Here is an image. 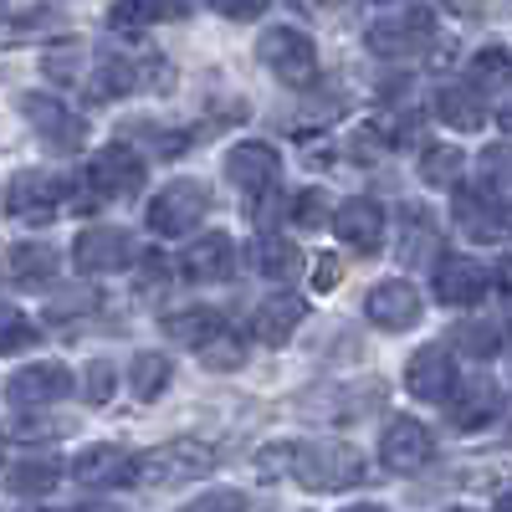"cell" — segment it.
<instances>
[{"mask_svg": "<svg viewBox=\"0 0 512 512\" xmlns=\"http://www.w3.org/2000/svg\"><path fill=\"white\" fill-rule=\"evenodd\" d=\"M292 477L303 482L308 492H344L354 482H364V456L344 441H308L292 446Z\"/></svg>", "mask_w": 512, "mask_h": 512, "instance_id": "cell-1", "label": "cell"}, {"mask_svg": "<svg viewBox=\"0 0 512 512\" xmlns=\"http://www.w3.org/2000/svg\"><path fill=\"white\" fill-rule=\"evenodd\" d=\"M205 210H210V190H205L200 180H169V185L149 200L144 221H149L154 236H190V231L200 226Z\"/></svg>", "mask_w": 512, "mask_h": 512, "instance_id": "cell-2", "label": "cell"}, {"mask_svg": "<svg viewBox=\"0 0 512 512\" xmlns=\"http://www.w3.org/2000/svg\"><path fill=\"white\" fill-rule=\"evenodd\" d=\"M21 113L31 118V128L41 134V144H47L52 154H77L82 144H88V123H82L62 98L52 93H26L21 98Z\"/></svg>", "mask_w": 512, "mask_h": 512, "instance_id": "cell-3", "label": "cell"}, {"mask_svg": "<svg viewBox=\"0 0 512 512\" xmlns=\"http://www.w3.org/2000/svg\"><path fill=\"white\" fill-rule=\"evenodd\" d=\"M436 11H420V6H410V11H395V16H384V21H374L369 26V52H379V57H415V52H425L436 41Z\"/></svg>", "mask_w": 512, "mask_h": 512, "instance_id": "cell-4", "label": "cell"}, {"mask_svg": "<svg viewBox=\"0 0 512 512\" xmlns=\"http://www.w3.org/2000/svg\"><path fill=\"white\" fill-rule=\"evenodd\" d=\"M256 52H262V62H267L282 82H292V88L313 82V72H318V47H313V41L297 31V26H272V31H262Z\"/></svg>", "mask_w": 512, "mask_h": 512, "instance_id": "cell-5", "label": "cell"}, {"mask_svg": "<svg viewBox=\"0 0 512 512\" xmlns=\"http://www.w3.org/2000/svg\"><path fill=\"white\" fill-rule=\"evenodd\" d=\"M134 256H139V246H134V236H128L123 226H88L72 241V267L93 272V277L128 272V267H134Z\"/></svg>", "mask_w": 512, "mask_h": 512, "instance_id": "cell-6", "label": "cell"}, {"mask_svg": "<svg viewBox=\"0 0 512 512\" xmlns=\"http://www.w3.org/2000/svg\"><path fill=\"white\" fill-rule=\"evenodd\" d=\"M456 200H451V216L461 226V236L472 241H502L507 236V200L487 185H451Z\"/></svg>", "mask_w": 512, "mask_h": 512, "instance_id": "cell-7", "label": "cell"}, {"mask_svg": "<svg viewBox=\"0 0 512 512\" xmlns=\"http://www.w3.org/2000/svg\"><path fill=\"white\" fill-rule=\"evenodd\" d=\"M210 466H216V451H210V446H200V441H169V446H159L154 456L134 461V482L175 487V482H185V477L210 472Z\"/></svg>", "mask_w": 512, "mask_h": 512, "instance_id": "cell-8", "label": "cell"}, {"mask_svg": "<svg viewBox=\"0 0 512 512\" xmlns=\"http://www.w3.org/2000/svg\"><path fill=\"white\" fill-rule=\"evenodd\" d=\"M62 195H67V185L57 175H47V169H21L6 190V210L26 226H47V221H57Z\"/></svg>", "mask_w": 512, "mask_h": 512, "instance_id": "cell-9", "label": "cell"}, {"mask_svg": "<svg viewBox=\"0 0 512 512\" xmlns=\"http://www.w3.org/2000/svg\"><path fill=\"white\" fill-rule=\"evenodd\" d=\"M431 287L446 308H472L487 297V272L482 262H472V256H456V251H436L431 262Z\"/></svg>", "mask_w": 512, "mask_h": 512, "instance_id": "cell-10", "label": "cell"}, {"mask_svg": "<svg viewBox=\"0 0 512 512\" xmlns=\"http://www.w3.org/2000/svg\"><path fill=\"white\" fill-rule=\"evenodd\" d=\"M364 313H369V323H374V328H384V333H405V328H415V323H420L425 303H420V292H415L405 277H384V282H374V287H369Z\"/></svg>", "mask_w": 512, "mask_h": 512, "instance_id": "cell-11", "label": "cell"}, {"mask_svg": "<svg viewBox=\"0 0 512 512\" xmlns=\"http://www.w3.org/2000/svg\"><path fill=\"white\" fill-rule=\"evenodd\" d=\"M436 456V436L425 431V425L415 415H400L384 425V436H379V461L390 466V472H420L425 461Z\"/></svg>", "mask_w": 512, "mask_h": 512, "instance_id": "cell-12", "label": "cell"}, {"mask_svg": "<svg viewBox=\"0 0 512 512\" xmlns=\"http://www.w3.org/2000/svg\"><path fill=\"white\" fill-rule=\"evenodd\" d=\"M451 384H456V359H451V349L425 344V349L410 354V364H405V390H410L415 400L441 405V400L451 395Z\"/></svg>", "mask_w": 512, "mask_h": 512, "instance_id": "cell-13", "label": "cell"}, {"mask_svg": "<svg viewBox=\"0 0 512 512\" xmlns=\"http://www.w3.org/2000/svg\"><path fill=\"white\" fill-rule=\"evenodd\" d=\"M328 226L338 231V241H344L349 251H359V256H374L384 246V210L374 200H364V195L338 205L333 216H328Z\"/></svg>", "mask_w": 512, "mask_h": 512, "instance_id": "cell-14", "label": "cell"}, {"mask_svg": "<svg viewBox=\"0 0 512 512\" xmlns=\"http://www.w3.org/2000/svg\"><path fill=\"white\" fill-rule=\"evenodd\" d=\"M277 169H282V154L262 139H246L226 154V180L241 190V195H262L277 185Z\"/></svg>", "mask_w": 512, "mask_h": 512, "instance_id": "cell-15", "label": "cell"}, {"mask_svg": "<svg viewBox=\"0 0 512 512\" xmlns=\"http://www.w3.org/2000/svg\"><path fill=\"white\" fill-rule=\"evenodd\" d=\"M88 185H93L98 195H113V200L134 195V190L144 185V159L128 149V144H108V149H98L93 164H88Z\"/></svg>", "mask_w": 512, "mask_h": 512, "instance_id": "cell-16", "label": "cell"}, {"mask_svg": "<svg viewBox=\"0 0 512 512\" xmlns=\"http://www.w3.org/2000/svg\"><path fill=\"white\" fill-rule=\"evenodd\" d=\"M446 410H451V425L456 431H482V425H492L497 415H502V390L492 379H456L451 384V395L441 400Z\"/></svg>", "mask_w": 512, "mask_h": 512, "instance_id": "cell-17", "label": "cell"}, {"mask_svg": "<svg viewBox=\"0 0 512 512\" xmlns=\"http://www.w3.org/2000/svg\"><path fill=\"white\" fill-rule=\"evenodd\" d=\"M11 405H21V410H36V405H57V400H67L72 395V369H62V364H26L21 374H11Z\"/></svg>", "mask_w": 512, "mask_h": 512, "instance_id": "cell-18", "label": "cell"}, {"mask_svg": "<svg viewBox=\"0 0 512 512\" xmlns=\"http://www.w3.org/2000/svg\"><path fill=\"white\" fill-rule=\"evenodd\" d=\"M72 482L82 487H123L134 482V456L123 446H88L72 456Z\"/></svg>", "mask_w": 512, "mask_h": 512, "instance_id": "cell-19", "label": "cell"}, {"mask_svg": "<svg viewBox=\"0 0 512 512\" xmlns=\"http://www.w3.org/2000/svg\"><path fill=\"white\" fill-rule=\"evenodd\" d=\"M180 272H185L190 282H221V277H231V272H236V246H231V236H221V231L200 236L190 251H180Z\"/></svg>", "mask_w": 512, "mask_h": 512, "instance_id": "cell-20", "label": "cell"}, {"mask_svg": "<svg viewBox=\"0 0 512 512\" xmlns=\"http://www.w3.org/2000/svg\"><path fill=\"white\" fill-rule=\"evenodd\" d=\"M436 251H441L436 216L425 205H400V262L425 267V262H436Z\"/></svg>", "mask_w": 512, "mask_h": 512, "instance_id": "cell-21", "label": "cell"}, {"mask_svg": "<svg viewBox=\"0 0 512 512\" xmlns=\"http://www.w3.org/2000/svg\"><path fill=\"white\" fill-rule=\"evenodd\" d=\"M308 318V303L303 297H292V292H282V297H267L262 308H256V318H251V333L262 338V344H287V338L297 333V323Z\"/></svg>", "mask_w": 512, "mask_h": 512, "instance_id": "cell-22", "label": "cell"}, {"mask_svg": "<svg viewBox=\"0 0 512 512\" xmlns=\"http://www.w3.org/2000/svg\"><path fill=\"white\" fill-rule=\"evenodd\" d=\"M436 113H441L446 128L472 134V128L487 123V93H482V88H466V82H451V88L436 93Z\"/></svg>", "mask_w": 512, "mask_h": 512, "instance_id": "cell-23", "label": "cell"}, {"mask_svg": "<svg viewBox=\"0 0 512 512\" xmlns=\"http://www.w3.org/2000/svg\"><path fill=\"white\" fill-rule=\"evenodd\" d=\"M57 267H62V256L41 241H16L6 251V272L16 282H47V277H57Z\"/></svg>", "mask_w": 512, "mask_h": 512, "instance_id": "cell-24", "label": "cell"}, {"mask_svg": "<svg viewBox=\"0 0 512 512\" xmlns=\"http://www.w3.org/2000/svg\"><path fill=\"white\" fill-rule=\"evenodd\" d=\"M169 379H175V364H169L164 354H154V349L134 354V364H128V390H134V400H144V405L169 390Z\"/></svg>", "mask_w": 512, "mask_h": 512, "instance_id": "cell-25", "label": "cell"}, {"mask_svg": "<svg viewBox=\"0 0 512 512\" xmlns=\"http://www.w3.org/2000/svg\"><path fill=\"white\" fill-rule=\"evenodd\" d=\"M164 333H169V338H180V344H190V349H200V344H210V338H221V333H226V318H221L216 308L169 313V318H164Z\"/></svg>", "mask_w": 512, "mask_h": 512, "instance_id": "cell-26", "label": "cell"}, {"mask_svg": "<svg viewBox=\"0 0 512 512\" xmlns=\"http://www.w3.org/2000/svg\"><path fill=\"white\" fill-rule=\"evenodd\" d=\"M134 93V62L128 57H103L98 62V72L88 77V103H118V98H128Z\"/></svg>", "mask_w": 512, "mask_h": 512, "instance_id": "cell-27", "label": "cell"}, {"mask_svg": "<svg viewBox=\"0 0 512 512\" xmlns=\"http://www.w3.org/2000/svg\"><path fill=\"white\" fill-rule=\"evenodd\" d=\"M62 482V466L47 461V456H36V461H16L11 472H6V487L16 497H47L52 487Z\"/></svg>", "mask_w": 512, "mask_h": 512, "instance_id": "cell-28", "label": "cell"}, {"mask_svg": "<svg viewBox=\"0 0 512 512\" xmlns=\"http://www.w3.org/2000/svg\"><path fill=\"white\" fill-rule=\"evenodd\" d=\"M461 164H466V154L456 144H431L420 154V180L436 190H451V185H461Z\"/></svg>", "mask_w": 512, "mask_h": 512, "instance_id": "cell-29", "label": "cell"}, {"mask_svg": "<svg viewBox=\"0 0 512 512\" xmlns=\"http://www.w3.org/2000/svg\"><path fill=\"white\" fill-rule=\"evenodd\" d=\"M256 267H262L272 282H292V277H303V251H297L292 241H282V236H267L262 251H256Z\"/></svg>", "mask_w": 512, "mask_h": 512, "instance_id": "cell-30", "label": "cell"}, {"mask_svg": "<svg viewBox=\"0 0 512 512\" xmlns=\"http://www.w3.org/2000/svg\"><path fill=\"white\" fill-rule=\"evenodd\" d=\"M175 6H180V0H113L108 21L118 31H139V26H154L164 16H175Z\"/></svg>", "mask_w": 512, "mask_h": 512, "instance_id": "cell-31", "label": "cell"}, {"mask_svg": "<svg viewBox=\"0 0 512 512\" xmlns=\"http://www.w3.org/2000/svg\"><path fill=\"white\" fill-rule=\"evenodd\" d=\"M451 338H456V349L472 354V359H497L502 354V328L487 323V318H466Z\"/></svg>", "mask_w": 512, "mask_h": 512, "instance_id": "cell-32", "label": "cell"}, {"mask_svg": "<svg viewBox=\"0 0 512 512\" xmlns=\"http://www.w3.org/2000/svg\"><path fill=\"white\" fill-rule=\"evenodd\" d=\"M113 390H118V369H113V359H93L88 369H82V400H88V405H108Z\"/></svg>", "mask_w": 512, "mask_h": 512, "instance_id": "cell-33", "label": "cell"}, {"mask_svg": "<svg viewBox=\"0 0 512 512\" xmlns=\"http://www.w3.org/2000/svg\"><path fill=\"white\" fill-rule=\"evenodd\" d=\"M26 344H36V328L26 313H16L11 303H0V354H21Z\"/></svg>", "mask_w": 512, "mask_h": 512, "instance_id": "cell-34", "label": "cell"}, {"mask_svg": "<svg viewBox=\"0 0 512 512\" xmlns=\"http://www.w3.org/2000/svg\"><path fill=\"white\" fill-rule=\"evenodd\" d=\"M328 210H333V205H328L323 190H297V195H292V221L303 226V231H318V226L328 221Z\"/></svg>", "mask_w": 512, "mask_h": 512, "instance_id": "cell-35", "label": "cell"}, {"mask_svg": "<svg viewBox=\"0 0 512 512\" xmlns=\"http://www.w3.org/2000/svg\"><path fill=\"white\" fill-rule=\"evenodd\" d=\"M251 502H246V492H236V487H210V492H200V497H190L185 502V512H246Z\"/></svg>", "mask_w": 512, "mask_h": 512, "instance_id": "cell-36", "label": "cell"}, {"mask_svg": "<svg viewBox=\"0 0 512 512\" xmlns=\"http://www.w3.org/2000/svg\"><path fill=\"white\" fill-rule=\"evenodd\" d=\"M200 364L205 369H241L246 364V349L236 344V338H210V344H200Z\"/></svg>", "mask_w": 512, "mask_h": 512, "instance_id": "cell-37", "label": "cell"}, {"mask_svg": "<svg viewBox=\"0 0 512 512\" xmlns=\"http://www.w3.org/2000/svg\"><path fill=\"white\" fill-rule=\"evenodd\" d=\"M41 72H47L52 82H72L82 72V47L72 41V47H52L47 57H41Z\"/></svg>", "mask_w": 512, "mask_h": 512, "instance_id": "cell-38", "label": "cell"}, {"mask_svg": "<svg viewBox=\"0 0 512 512\" xmlns=\"http://www.w3.org/2000/svg\"><path fill=\"white\" fill-rule=\"evenodd\" d=\"M267 6H272V0H216V11L231 16V21H256Z\"/></svg>", "mask_w": 512, "mask_h": 512, "instance_id": "cell-39", "label": "cell"}, {"mask_svg": "<svg viewBox=\"0 0 512 512\" xmlns=\"http://www.w3.org/2000/svg\"><path fill=\"white\" fill-rule=\"evenodd\" d=\"M88 308H93V292H72V303H62V297H57V303L47 308V318L62 323V318H77V313H88Z\"/></svg>", "mask_w": 512, "mask_h": 512, "instance_id": "cell-40", "label": "cell"}, {"mask_svg": "<svg viewBox=\"0 0 512 512\" xmlns=\"http://www.w3.org/2000/svg\"><path fill=\"white\" fill-rule=\"evenodd\" d=\"M338 277H344V262H338V256H323V262H318V272H313V282H318V287L328 292V287H333Z\"/></svg>", "mask_w": 512, "mask_h": 512, "instance_id": "cell-41", "label": "cell"}, {"mask_svg": "<svg viewBox=\"0 0 512 512\" xmlns=\"http://www.w3.org/2000/svg\"><path fill=\"white\" fill-rule=\"evenodd\" d=\"M482 72L502 77V72H507V52H502V47H487V52L477 57V77H482Z\"/></svg>", "mask_w": 512, "mask_h": 512, "instance_id": "cell-42", "label": "cell"}, {"mask_svg": "<svg viewBox=\"0 0 512 512\" xmlns=\"http://www.w3.org/2000/svg\"><path fill=\"white\" fill-rule=\"evenodd\" d=\"M344 512H384L379 502H359V507H344Z\"/></svg>", "mask_w": 512, "mask_h": 512, "instance_id": "cell-43", "label": "cell"}, {"mask_svg": "<svg viewBox=\"0 0 512 512\" xmlns=\"http://www.w3.org/2000/svg\"><path fill=\"white\" fill-rule=\"evenodd\" d=\"M77 512H118V507H103V502H98V507H77Z\"/></svg>", "mask_w": 512, "mask_h": 512, "instance_id": "cell-44", "label": "cell"}, {"mask_svg": "<svg viewBox=\"0 0 512 512\" xmlns=\"http://www.w3.org/2000/svg\"><path fill=\"white\" fill-rule=\"evenodd\" d=\"M451 512H472V507H451Z\"/></svg>", "mask_w": 512, "mask_h": 512, "instance_id": "cell-45", "label": "cell"}, {"mask_svg": "<svg viewBox=\"0 0 512 512\" xmlns=\"http://www.w3.org/2000/svg\"><path fill=\"white\" fill-rule=\"evenodd\" d=\"M379 6H390V0H379Z\"/></svg>", "mask_w": 512, "mask_h": 512, "instance_id": "cell-46", "label": "cell"}]
</instances>
